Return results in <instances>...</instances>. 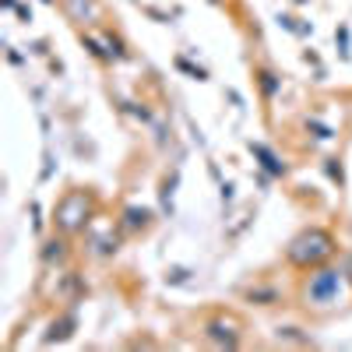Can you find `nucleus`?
Listing matches in <instances>:
<instances>
[{
	"mask_svg": "<svg viewBox=\"0 0 352 352\" xmlns=\"http://www.w3.org/2000/svg\"><path fill=\"white\" fill-rule=\"evenodd\" d=\"M338 254V236L328 226H303L282 250V261L289 272H314L320 264H331Z\"/></svg>",
	"mask_w": 352,
	"mask_h": 352,
	"instance_id": "nucleus-1",
	"label": "nucleus"
},
{
	"mask_svg": "<svg viewBox=\"0 0 352 352\" xmlns=\"http://www.w3.org/2000/svg\"><path fill=\"white\" fill-rule=\"evenodd\" d=\"M99 215V194L92 187H67L53 204V215H50V226L53 232H64V236H85L92 229Z\"/></svg>",
	"mask_w": 352,
	"mask_h": 352,
	"instance_id": "nucleus-2",
	"label": "nucleus"
},
{
	"mask_svg": "<svg viewBox=\"0 0 352 352\" xmlns=\"http://www.w3.org/2000/svg\"><path fill=\"white\" fill-rule=\"evenodd\" d=\"M349 289L345 268H335V264H320L314 272L300 275V289L296 296L307 310H331L342 303V292Z\"/></svg>",
	"mask_w": 352,
	"mask_h": 352,
	"instance_id": "nucleus-3",
	"label": "nucleus"
},
{
	"mask_svg": "<svg viewBox=\"0 0 352 352\" xmlns=\"http://www.w3.org/2000/svg\"><path fill=\"white\" fill-rule=\"evenodd\" d=\"M201 342L212 349H240L247 342V320L236 310H208L201 320Z\"/></svg>",
	"mask_w": 352,
	"mask_h": 352,
	"instance_id": "nucleus-4",
	"label": "nucleus"
},
{
	"mask_svg": "<svg viewBox=\"0 0 352 352\" xmlns=\"http://www.w3.org/2000/svg\"><path fill=\"white\" fill-rule=\"evenodd\" d=\"M60 11L78 28H96L106 18V4H102V0H60Z\"/></svg>",
	"mask_w": 352,
	"mask_h": 352,
	"instance_id": "nucleus-5",
	"label": "nucleus"
},
{
	"mask_svg": "<svg viewBox=\"0 0 352 352\" xmlns=\"http://www.w3.org/2000/svg\"><path fill=\"white\" fill-rule=\"evenodd\" d=\"M71 236H64V232H50V236L43 240V250H39V261L46 264V268H64V264L71 261Z\"/></svg>",
	"mask_w": 352,
	"mask_h": 352,
	"instance_id": "nucleus-6",
	"label": "nucleus"
},
{
	"mask_svg": "<svg viewBox=\"0 0 352 352\" xmlns=\"http://www.w3.org/2000/svg\"><path fill=\"white\" fill-rule=\"evenodd\" d=\"M152 222H155V215H152L148 208H138V204H131V208H124V215H120V222H116V229L127 232V236H138V232H148Z\"/></svg>",
	"mask_w": 352,
	"mask_h": 352,
	"instance_id": "nucleus-7",
	"label": "nucleus"
},
{
	"mask_svg": "<svg viewBox=\"0 0 352 352\" xmlns=\"http://www.w3.org/2000/svg\"><path fill=\"white\" fill-rule=\"evenodd\" d=\"M243 300H247V303H254V307H278V303H285L282 289H278V285H272V282H257V285L243 289Z\"/></svg>",
	"mask_w": 352,
	"mask_h": 352,
	"instance_id": "nucleus-8",
	"label": "nucleus"
},
{
	"mask_svg": "<svg viewBox=\"0 0 352 352\" xmlns=\"http://www.w3.org/2000/svg\"><path fill=\"white\" fill-rule=\"evenodd\" d=\"M254 78H257V88H261V99H264V102H272L275 92L282 88V78H278L275 71H268V67H257Z\"/></svg>",
	"mask_w": 352,
	"mask_h": 352,
	"instance_id": "nucleus-9",
	"label": "nucleus"
},
{
	"mask_svg": "<svg viewBox=\"0 0 352 352\" xmlns=\"http://www.w3.org/2000/svg\"><path fill=\"white\" fill-rule=\"evenodd\" d=\"M345 278H349V289H352V257H349V264H345Z\"/></svg>",
	"mask_w": 352,
	"mask_h": 352,
	"instance_id": "nucleus-10",
	"label": "nucleus"
}]
</instances>
